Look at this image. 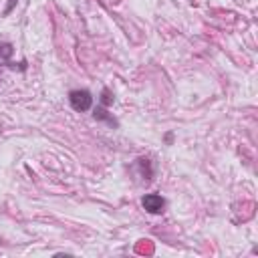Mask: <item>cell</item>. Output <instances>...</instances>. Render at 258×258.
I'll list each match as a JSON object with an SVG mask.
<instances>
[{
  "label": "cell",
  "instance_id": "obj_5",
  "mask_svg": "<svg viewBox=\"0 0 258 258\" xmlns=\"http://www.w3.org/2000/svg\"><path fill=\"white\" fill-rule=\"evenodd\" d=\"M12 6H14V0H10V4H8V8H6V14L12 10Z\"/></svg>",
  "mask_w": 258,
  "mask_h": 258
},
{
  "label": "cell",
  "instance_id": "obj_4",
  "mask_svg": "<svg viewBox=\"0 0 258 258\" xmlns=\"http://www.w3.org/2000/svg\"><path fill=\"white\" fill-rule=\"evenodd\" d=\"M103 103L109 105L111 103V97H109V91H103Z\"/></svg>",
  "mask_w": 258,
  "mask_h": 258
},
{
  "label": "cell",
  "instance_id": "obj_2",
  "mask_svg": "<svg viewBox=\"0 0 258 258\" xmlns=\"http://www.w3.org/2000/svg\"><path fill=\"white\" fill-rule=\"evenodd\" d=\"M141 206L149 214H161L163 208H165V200L161 196H157V194H147V196H143Z\"/></svg>",
  "mask_w": 258,
  "mask_h": 258
},
{
  "label": "cell",
  "instance_id": "obj_1",
  "mask_svg": "<svg viewBox=\"0 0 258 258\" xmlns=\"http://www.w3.org/2000/svg\"><path fill=\"white\" fill-rule=\"evenodd\" d=\"M69 103H71V107H73L75 111L85 113V111L91 109V105H93V97H91L89 91H85V89H77V91H71V93H69Z\"/></svg>",
  "mask_w": 258,
  "mask_h": 258
},
{
  "label": "cell",
  "instance_id": "obj_3",
  "mask_svg": "<svg viewBox=\"0 0 258 258\" xmlns=\"http://www.w3.org/2000/svg\"><path fill=\"white\" fill-rule=\"evenodd\" d=\"M95 117H97V119H107L109 123H115L113 119L107 117V111H105V109H97V111H95Z\"/></svg>",
  "mask_w": 258,
  "mask_h": 258
}]
</instances>
